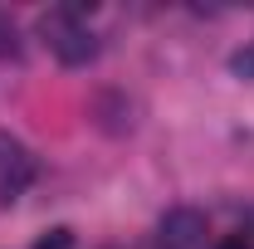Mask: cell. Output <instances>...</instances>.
<instances>
[{"instance_id":"6da1fadb","label":"cell","mask_w":254,"mask_h":249,"mask_svg":"<svg viewBox=\"0 0 254 249\" xmlns=\"http://www.w3.org/2000/svg\"><path fill=\"white\" fill-rule=\"evenodd\" d=\"M39 30L49 39V49H54V59L68 63V68H83V63L98 59V34L88 25H78V15L73 10H49V15H39Z\"/></svg>"},{"instance_id":"7a4b0ae2","label":"cell","mask_w":254,"mask_h":249,"mask_svg":"<svg viewBox=\"0 0 254 249\" xmlns=\"http://www.w3.org/2000/svg\"><path fill=\"white\" fill-rule=\"evenodd\" d=\"M205 235H210V220L195 205H171L157 220V245L161 249H205Z\"/></svg>"},{"instance_id":"3957f363","label":"cell","mask_w":254,"mask_h":249,"mask_svg":"<svg viewBox=\"0 0 254 249\" xmlns=\"http://www.w3.org/2000/svg\"><path fill=\"white\" fill-rule=\"evenodd\" d=\"M132 98L118 93V88H98L93 98H88V118H93L98 132H108V137H127L132 132Z\"/></svg>"},{"instance_id":"277c9868","label":"cell","mask_w":254,"mask_h":249,"mask_svg":"<svg viewBox=\"0 0 254 249\" xmlns=\"http://www.w3.org/2000/svg\"><path fill=\"white\" fill-rule=\"evenodd\" d=\"M30 181H34V156L15 137H0V200H15Z\"/></svg>"},{"instance_id":"5b68a950","label":"cell","mask_w":254,"mask_h":249,"mask_svg":"<svg viewBox=\"0 0 254 249\" xmlns=\"http://www.w3.org/2000/svg\"><path fill=\"white\" fill-rule=\"evenodd\" d=\"M30 249H78V235H73L68 225H54V230H44Z\"/></svg>"},{"instance_id":"8992f818","label":"cell","mask_w":254,"mask_h":249,"mask_svg":"<svg viewBox=\"0 0 254 249\" xmlns=\"http://www.w3.org/2000/svg\"><path fill=\"white\" fill-rule=\"evenodd\" d=\"M0 59H20V30L5 10H0Z\"/></svg>"},{"instance_id":"52a82bcc","label":"cell","mask_w":254,"mask_h":249,"mask_svg":"<svg viewBox=\"0 0 254 249\" xmlns=\"http://www.w3.org/2000/svg\"><path fill=\"white\" fill-rule=\"evenodd\" d=\"M230 73H235V78H245V83H254V39L245 44V49H235V54H230Z\"/></svg>"},{"instance_id":"ba28073f","label":"cell","mask_w":254,"mask_h":249,"mask_svg":"<svg viewBox=\"0 0 254 249\" xmlns=\"http://www.w3.org/2000/svg\"><path fill=\"white\" fill-rule=\"evenodd\" d=\"M215 249H250V240L245 235H225V240H215Z\"/></svg>"}]
</instances>
